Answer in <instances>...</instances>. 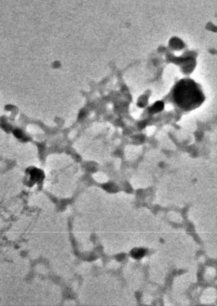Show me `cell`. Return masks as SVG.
<instances>
[{"instance_id":"3","label":"cell","mask_w":217,"mask_h":306,"mask_svg":"<svg viewBox=\"0 0 217 306\" xmlns=\"http://www.w3.org/2000/svg\"><path fill=\"white\" fill-rule=\"evenodd\" d=\"M146 98H142V99H140V101L138 102V105L139 107H144L145 104H146Z\"/></svg>"},{"instance_id":"2","label":"cell","mask_w":217,"mask_h":306,"mask_svg":"<svg viewBox=\"0 0 217 306\" xmlns=\"http://www.w3.org/2000/svg\"><path fill=\"white\" fill-rule=\"evenodd\" d=\"M164 105L162 102H157L153 105V106L151 108L150 111L151 112H157L160 111L163 109Z\"/></svg>"},{"instance_id":"1","label":"cell","mask_w":217,"mask_h":306,"mask_svg":"<svg viewBox=\"0 0 217 306\" xmlns=\"http://www.w3.org/2000/svg\"><path fill=\"white\" fill-rule=\"evenodd\" d=\"M146 254V250L144 248H135L132 250L130 254L135 259L142 258Z\"/></svg>"}]
</instances>
